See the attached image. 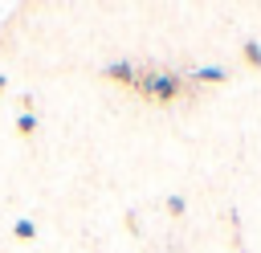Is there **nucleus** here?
<instances>
[{"label": "nucleus", "instance_id": "1", "mask_svg": "<svg viewBox=\"0 0 261 253\" xmlns=\"http://www.w3.org/2000/svg\"><path fill=\"white\" fill-rule=\"evenodd\" d=\"M245 57H249V65H261V45L257 41H245Z\"/></svg>", "mask_w": 261, "mask_h": 253}, {"label": "nucleus", "instance_id": "2", "mask_svg": "<svg viewBox=\"0 0 261 253\" xmlns=\"http://www.w3.org/2000/svg\"><path fill=\"white\" fill-rule=\"evenodd\" d=\"M200 78H204V82H220V78H224V69H200Z\"/></svg>", "mask_w": 261, "mask_h": 253}]
</instances>
